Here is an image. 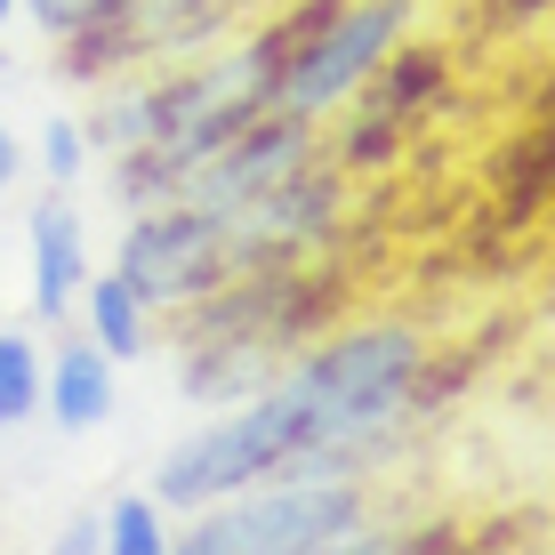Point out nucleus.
<instances>
[{
	"label": "nucleus",
	"instance_id": "obj_1",
	"mask_svg": "<svg viewBox=\"0 0 555 555\" xmlns=\"http://www.w3.org/2000/svg\"><path fill=\"white\" fill-rule=\"evenodd\" d=\"M378 507V483L354 475H266L250 491H225V500L194 507L178 524L169 555H322L331 540L362 531Z\"/></svg>",
	"mask_w": 555,
	"mask_h": 555
},
{
	"label": "nucleus",
	"instance_id": "obj_2",
	"mask_svg": "<svg viewBox=\"0 0 555 555\" xmlns=\"http://www.w3.org/2000/svg\"><path fill=\"white\" fill-rule=\"evenodd\" d=\"M411 0H314L291 16V49H282L274 113L291 121H331L338 105H354L362 89L387 73V56L403 49Z\"/></svg>",
	"mask_w": 555,
	"mask_h": 555
},
{
	"label": "nucleus",
	"instance_id": "obj_3",
	"mask_svg": "<svg viewBox=\"0 0 555 555\" xmlns=\"http://www.w3.org/2000/svg\"><path fill=\"white\" fill-rule=\"evenodd\" d=\"M113 274L138 291L153 314H185L202 306L209 291L242 274L234 242H225V218H209L194 202H138L113 242Z\"/></svg>",
	"mask_w": 555,
	"mask_h": 555
},
{
	"label": "nucleus",
	"instance_id": "obj_4",
	"mask_svg": "<svg viewBox=\"0 0 555 555\" xmlns=\"http://www.w3.org/2000/svg\"><path fill=\"white\" fill-rule=\"evenodd\" d=\"M89 274H98L89 225H81V209H73L65 185H49V194L25 209V322H65L73 306H81Z\"/></svg>",
	"mask_w": 555,
	"mask_h": 555
},
{
	"label": "nucleus",
	"instance_id": "obj_5",
	"mask_svg": "<svg viewBox=\"0 0 555 555\" xmlns=\"http://www.w3.org/2000/svg\"><path fill=\"white\" fill-rule=\"evenodd\" d=\"M282 362L291 347H274V338H250V331H185L178 347V395L194 411H234L266 395L282 378Z\"/></svg>",
	"mask_w": 555,
	"mask_h": 555
},
{
	"label": "nucleus",
	"instance_id": "obj_6",
	"mask_svg": "<svg viewBox=\"0 0 555 555\" xmlns=\"http://www.w3.org/2000/svg\"><path fill=\"white\" fill-rule=\"evenodd\" d=\"M121 411V362L89 338H65L49 354V387H41V418L56 435H98Z\"/></svg>",
	"mask_w": 555,
	"mask_h": 555
},
{
	"label": "nucleus",
	"instance_id": "obj_7",
	"mask_svg": "<svg viewBox=\"0 0 555 555\" xmlns=\"http://www.w3.org/2000/svg\"><path fill=\"white\" fill-rule=\"evenodd\" d=\"M73 314H81V338H89V347H105L121 371L162 347V314H153V306L129 291L113 266H98V274H89V291H81V306H73Z\"/></svg>",
	"mask_w": 555,
	"mask_h": 555
},
{
	"label": "nucleus",
	"instance_id": "obj_8",
	"mask_svg": "<svg viewBox=\"0 0 555 555\" xmlns=\"http://www.w3.org/2000/svg\"><path fill=\"white\" fill-rule=\"evenodd\" d=\"M41 387H49V347L33 322H0V435L41 418Z\"/></svg>",
	"mask_w": 555,
	"mask_h": 555
},
{
	"label": "nucleus",
	"instance_id": "obj_9",
	"mask_svg": "<svg viewBox=\"0 0 555 555\" xmlns=\"http://www.w3.org/2000/svg\"><path fill=\"white\" fill-rule=\"evenodd\" d=\"M178 547V524H169L162 491H113L98 507V555H169Z\"/></svg>",
	"mask_w": 555,
	"mask_h": 555
},
{
	"label": "nucleus",
	"instance_id": "obj_10",
	"mask_svg": "<svg viewBox=\"0 0 555 555\" xmlns=\"http://www.w3.org/2000/svg\"><path fill=\"white\" fill-rule=\"evenodd\" d=\"M451 547V531L443 524H403V515H371L362 531H347V540H331L322 555H443Z\"/></svg>",
	"mask_w": 555,
	"mask_h": 555
},
{
	"label": "nucleus",
	"instance_id": "obj_11",
	"mask_svg": "<svg viewBox=\"0 0 555 555\" xmlns=\"http://www.w3.org/2000/svg\"><path fill=\"white\" fill-rule=\"evenodd\" d=\"M121 9H129V0H25V16L49 33V41H65V49L98 41L105 25H121Z\"/></svg>",
	"mask_w": 555,
	"mask_h": 555
},
{
	"label": "nucleus",
	"instance_id": "obj_12",
	"mask_svg": "<svg viewBox=\"0 0 555 555\" xmlns=\"http://www.w3.org/2000/svg\"><path fill=\"white\" fill-rule=\"evenodd\" d=\"M89 153H98L89 121H73V113H49V121H41V145H33V162H41V178H49V185H81Z\"/></svg>",
	"mask_w": 555,
	"mask_h": 555
},
{
	"label": "nucleus",
	"instance_id": "obj_13",
	"mask_svg": "<svg viewBox=\"0 0 555 555\" xmlns=\"http://www.w3.org/2000/svg\"><path fill=\"white\" fill-rule=\"evenodd\" d=\"M16 178H25V145H16V129L0 121V202L16 194Z\"/></svg>",
	"mask_w": 555,
	"mask_h": 555
},
{
	"label": "nucleus",
	"instance_id": "obj_14",
	"mask_svg": "<svg viewBox=\"0 0 555 555\" xmlns=\"http://www.w3.org/2000/svg\"><path fill=\"white\" fill-rule=\"evenodd\" d=\"M49 555H98V515H89V524H73V531H56Z\"/></svg>",
	"mask_w": 555,
	"mask_h": 555
},
{
	"label": "nucleus",
	"instance_id": "obj_15",
	"mask_svg": "<svg viewBox=\"0 0 555 555\" xmlns=\"http://www.w3.org/2000/svg\"><path fill=\"white\" fill-rule=\"evenodd\" d=\"M25 16V0H0V41H9V25Z\"/></svg>",
	"mask_w": 555,
	"mask_h": 555
},
{
	"label": "nucleus",
	"instance_id": "obj_16",
	"mask_svg": "<svg viewBox=\"0 0 555 555\" xmlns=\"http://www.w3.org/2000/svg\"><path fill=\"white\" fill-rule=\"evenodd\" d=\"M443 555H451V547H443Z\"/></svg>",
	"mask_w": 555,
	"mask_h": 555
}]
</instances>
